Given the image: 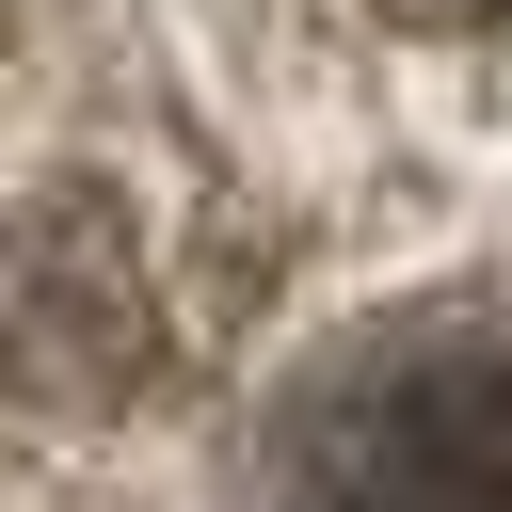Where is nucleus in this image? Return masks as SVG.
I'll list each match as a JSON object with an SVG mask.
<instances>
[{"label": "nucleus", "instance_id": "obj_2", "mask_svg": "<svg viewBox=\"0 0 512 512\" xmlns=\"http://www.w3.org/2000/svg\"><path fill=\"white\" fill-rule=\"evenodd\" d=\"M464 16H512V0H464Z\"/></svg>", "mask_w": 512, "mask_h": 512}, {"label": "nucleus", "instance_id": "obj_1", "mask_svg": "<svg viewBox=\"0 0 512 512\" xmlns=\"http://www.w3.org/2000/svg\"><path fill=\"white\" fill-rule=\"evenodd\" d=\"M288 512H512V304H432L352 352L288 448Z\"/></svg>", "mask_w": 512, "mask_h": 512}]
</instances>
